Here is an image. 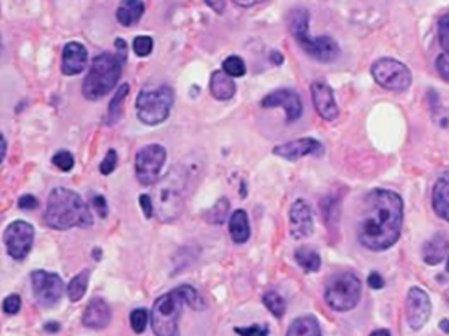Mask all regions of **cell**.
Segmentation results:
<instances>
[{
    "mask_svg": "<svg viewBox=\"0 0 449 336\" xmlns=\"http://www.w3.org/2000/svg\"><path fill=\"white\" fill-rule=\"evenodd\" d=\"M404 220V204L398 192L373 189L363 199L357 224V238L373 253L390 249L398 243Z\"/></svg>",
    "mask_w": 449,
    "mask_h": 336,
    "instance_id": "cell-1",
    "label": "cell"
},
{
    "mask_svg": "<svg viewBox=\"0 0 449 336\" xmlns=\"http://www.w3.org/2000/svg\"><path fill=\"white\" fill-rule=\"evenodd\" d=\"M183 306L192 309H205V302L195 288L181 285L172 291L165 293L154 301L151 310V328L156 336H181L178 320H181Z\"/></svg>",
    "mask_w": 449,
    "mask_h": 336,
    "instance_id": "cell-2",
    "label": "cell"
},
{
    "mask_svg": "<svg viewBox=\"0 0 449 336\" xmlns=\"http://www.w3.org/2000/svg\"><path fill=\"white\" fill-rule=\"evenodd\" d=\"M46 225L52 230L89 228L93 215L80 194L67 188L52 189L44 212Z\"/></svg>",
    "mask_w": 449,
    "mask_h": 336,
    "instance_id": "cell-3",
    "label": "cell"
},
{
    "mask_svg": "<svg viewBox=\"0 0 449 336\" xmlns=\"http://www.w3.org/2000/svg\"><path fill=\"white\" fill-rule=\"evenodd\" d=\"M309 21L310 15L309 12L304 8L291 12L289 18H287V25H289L291 34L295 37L297 44H299L306 55H310L311 59L323 61V63H329L334 61L339 57L338 42L331 39L329 36H309Z\"/></svg>",
    "mask_w": 449,
    "mask_h": 336,
    "instance_id": "cell-4",
    "label": "cell"
},
{
    "mask_svg": "<svg viewBox=\"0 0 449 336\" xmlns=\"http://www.w3.org/2000/svg\"><path fill=\"white\" fill-rule=\"evenodd\" d=\"M183 191H185V177L183 170L176 167L156 184L154 192V214L161 221L169 224L176 221L183 212Z\"/></svg>",
    "mask_w": 449,
    "mask_h": 336,
    "instance_id": "cell-5",
    "label": "cell"
},
{
    "mask_svg": "<svg viewBox=\"0 0 449 336\" xmlns=\"http://www.w3.org/2000/svg\"><path fill=\"white\" fill-rule=\"evenodd\" d=\"M122 75V61L117 55L99 54L94 57L91 68L84 78L82 91L84 99L98 101L114 91Z\"/></svg>",
    "mask_w": 449,
    "mask_h": 336,
    "instance_id": "cell-6",
    "label": "cell"
},
{
    "mask_svg": "<svg viewBox=\"0 0 449 336\" xmlns=\"http://www.w3.org/2000/svg\"><path fill=\"white\" fill-rule=\"evenodd\" d=\"M174 106V92L171 88L161 86L151 91H141L136 97V117L148 126L161 125L171 115Z\"/></svg>",
    "mask_w": 449,
    "mask_h": 336,
    "instance_id": "cell-7",
    "label": "cell"
},
{
    "mask_svg": "<svg viewBox=\"0 0 449 336\" xmlns=\"http://www.w3.org/2000/svg\"><path fill=\"white\" fill-rule=\"evenodd\" d=\"M362 283L357 275L344 272L334 275L324 288V301L336 312H349L358 304Z\"/></svg>",
    "mask_w": 449,
    "mask_h": 336,
    "instance_id": "cell-8",
    "label": "cell"
},
{
    "mask_svg": "<svg viewBox=\"0 0 449 336\" xmlns=\"http://www.w3.org/2000/svg\"><path fill=\"white\" fill-rule=\"evenodd\" d=\"M372 77L381 88L392 92L407 91L412 83V73L403 61L380 59L372 65Z\"/></svg>",
    "mask_w": 449,
    "mask_h": 336,
    "instance_id": "cell-9",
    "label": "cell"
},
{
    "mask_svg": "<svg viewBox=\"0 0 449 336\" xmlns=\"http://www.w3.org/2000/svg\"><path fill=\"white\" fill-rule=\"evenodd\" d=\"M167 152L161 144L143 146L135 157V173L143 186H151L158 183L161 170H163Z\"/></svg>",
    "mask_w": 449,
    "mask_h": 336,
    "instance_id": "cell-10",
    "label": "cell"
},
{
    "mask_svg": "<svg viewBox=\"0 0 449 336\" xmlns=\"http://www.w3.org/2000/svg\"><path fill=\"white\" fill-rule=\"evenodd\" d=\"M33 243H35V226L25 220L12 221L3 231V244L12 259H26L31 253Z\"/></svg>",
    "mask_w": 449,
    "mask_h": 336,
    "instance_id": "cell-11",
    "label": "cell"
},
{
    "mask_svg": "<svg viewBox=\"0 0 449 336\" xmlns=\"http://www.w3.org/2000/svg\"><path fill=\"white\" fill-rule=\"evenodd\" d=\"M33 295H35L37 304L42 307H54L64 296V281L57 273L35 270L31 273Z\"/></svg>",
    "mask_w": 449,
    "mask_h": 336,
    "instance_id": "cell-12",
    "label": "cell"
},
{
    "mask_svg": "<svg viewBox=\"0 0 449 336\" xmlns=\"http://www.w3.org/2000/svg\"><path fill=\"white\" fill-rule=\"evenodd\" d=\"M263 108H282L287 115V123L299 120L304 112V103L299 94L292 89H276V91L266 94L259 102Z\"/></svg>",
    "mask_w": 449,
    "mask_h": 336,
    "instance_id": "cell-13",
    "label": "cell"
},
{
    "mask_svg": "<svg viewBox=\"0 0 449 336\" xmlns=\"http://www.w3.org/2000/svg\"><path fill=\"white\" fill-rule=\"evenodd\" d=\"M430 315H432V302H430L427 293L417 286L410 288L407 293V299H405V317H407V324L410 328H423Z\"/></svg>",
    "mask_w": 449,
    "mask_h": 336,
    "instance_id": "cell-14",
    "label": "cell"
},
{
    "mask_svg": "<svg viewBox=\"0 0 449 336\" xmlns=\"http://www.w3.org/2000/svg\"><path fill=\"white\" fill-rule=\"evenodd\" d=\"M315 224L313 214H311L310 206L306 204L304 199H299L292 204L289 210V231L291 236L297 241L306 239L309 236L313 235Z\"/></svg>",
    "mask_w": 449,
    "mask_h": 336,
    "instance_id": "cell-15",
    "label": "cell"
},
{
    "mask_svg": "<svg viewBox=\"0 0 449 336\" xmlns=\"http://www.w3.org/2000/svg\"><path fill=\"white\" fill-rule=\"evenodd\" d=\"M323 152H324V148L321 146L320 141H316L313 138H299L273 148L274 155H277V157L281 159L291 160V162L304 159L306 155H320Z\"/></svg>",
    "mask_w": 449,
    "mask_h": 336,
    "instance_id": "cell-16",
    "label": "cell"
},
{
    "mask_svg": "<svg viewBox=\"0 0 449 336\" xmlns=\"http://www.w3.org/2000/svg\"><path fill=\"white\" fill-rule=\"evenodd\" d=\"M311 101H313L315 110L326 121H333L339 117V107L336 103L334 92L328 83L313 81L310 86Z\"/></svg>",
    "mask_w": 449,
    "mask_h": 336,
    "instance_id": "cell-17",
    "label": "cell"
},
{
    "mask_svg": "<svg viewBox=\"0 0 449 336\" xmlns=\"http://www.w3.org/2000/svg\"><path fill=\"white\" fill-rule=\"evenodd\" d=\"M112 320V312L111 307L102 297H93L91 301L88 302L86 309L83 312L82 324L86 326V328L91 330H102L111 324Z\"/></svg>",
    "mask_w": 449,
    "mask_h": 336,
    "instance_id": "cell-18",
    "label": "cell"
},
{
    "mask_svg": "<svg viewBox=\"0 0 449 336\" xmlns=\"http://www.w3.org/2000/svg\"><path fill=\"white\" fill-rule=\"evenodd\" d=\"M88 50L80 42H68L62 52V73L65 77H75L86 68Z\"/></svg>",
    "mask_w": 449,
    "mask_h": 336,
    "instance_id": "cell-19",
    "label": "cell"
},
{
    "mask_svg": "<svg viewBox=\"0 0 449 336\" xmlns=\"http://www.w3.org/2000/svg\"><path fill=\"white\" fill-rule=\"evenodd\" d=\"M210 92L216 101H230L237 92V84L224 70H216L210 79Z\"/></svg>",
    "mask_w": 449,
    "mask_h": 336,
    "instance_id": "cell-20",
    "label": "cell"
},
{
    "mask_svg": "<svg viewBox=\"0 0 449 336\" xmlns=\"http://www.w3.org/2000/svg\"><path fill=\"white\" fill-rule=\"evenodd\" d=\"M433 209L439 219L449 221V170L439 175L434 183Z\"/></svg>",
    "mask_w": 449,
    "mask_h": 336,
    "instance_id": "cell-21",
    "label": "cell"
},
{
    "mask_svg": "<svg viewBox=\"0 0 449 336\" xmlns=\"http://www.w3.org/2000/svg\"><path fill=\"white\" fill-rule=\"evenodd\" d=\"M438 39L443 52L437 59V70L441 75V78L449 81V13L439 18L438 23Z\"/></svg>",
    "mask_w": 449,
    "mask_h": 336,
    "instance_id": "cell-22",
    "label": "cell"
},
{
    "mask_svg": "<svg viewBox=\"0 0 449 336\" xmlns=\"http://www.w3.org/2000/svg\"><path fill=\"white\" fill-rule=\"evenodd\" d=\"M448 249H449V241L446 236L441 233L432 236V238L423 244V249H422L423 262L428 265H438L439 262H443V260L446 259Z\"/></svg>",
    "mask_w": 449,
    "mask_h": 336,
    "instance_id": "cell-23",
    "label": "cell"
},
{
    "mask_svg": "<svg viewBox=\"0 0 449 336\" xmlns=\"http://www.w3.org/2000/svg\"><path fill=\"white\" fill-rule=\"evenodd\" d=\"M145 13V3L141 0H122L117 7L116 17L122 26L130 28L141 20Z\"/></svg>",
    "mask_w": 449,
    "mask_h": 336,
    "instance_id": "cell-24",
    "label": "cell"
},
{
    "mask_svg": "<svg viewBox=\"0 0 449 336\" xmlns=\"http://www.w3.org/2000/svg\"><path fill=\"white\" fill-rule=\"evenodd\" d=\"M229 233L235 244H245L250 239L252 228H250L248 215L244 209H237L229 219Z\"/></svg>",
    "mask_w": 449,
    "mask_h": 336,
    "instance_id": "cell-25",
    "label": "cell"
},
{
    "mask_svg": "<svg viewBox=\"0 0 449 336\" xmlns=\"http://www.w3.org/2000/svg\"><path fill=\"white\" fill-rule=\"evenodd\" d=\"M286 336H323L320 322L313 315H304L289 325Z\"/></svg>",
    "mask_w": 449,
    "mask_h": 336,
    "instance_id": "cell-26",
    "label": "cell"
},
{
    "mask_svg": "<svg viewBox=\"0 0 449 336\" xmlns=\"http://www.w3.org/2000/svg\"><path fill=\"white\" fill-rule=\"evenodd\" d=\"M294 257L295 262L304 268L305 273H315L320 270L321 257L316 250L306 248V246H300L299 249H295Z\"/></svg>",
    "mask_w": 449,
    "mask_h": 336,
    "instance_id": "cell-27",
    "label": "cell"
},
{
    "mask_svg": "<svg viewBox=\"0 0 449 336\" xmlns=\"http://www.w3.org/2000/svg\"><path fill=\"white\" fill-rule=\"evenodd\" d=\"M89 277H91V272H89L88 268H84V270H82L78 275H75L72 280H70V283L67 285V296L70 301L72 302L82 301V297L86 295Z\"/></svg>",
    "mask_w": 449,
    "mask_h": 336,
    "instance_id": "cell-28",
    "label": "cell"
},
{
    "mask_svg": "<svg viewBox=\"0 0 449 336\" xmlns=\"http://www.w3.org/2000/svg\"><path fill=\"white\" fill-rule=\"evenodd\" d=\"M129 91H130V86L127 83H124V84H122V86L117 88L116 96L112 97L111 103H109L107 118H106L107 125H112V123L119 121V118L122 115V102H124V99L127 96H129Z\"/></svg>",
    "mask_w": 449,
    "mask_h": 336,
    "instance_id": "cell-29",
    "label": "cell"
},
{
    "mask_svg": "<svg viewBox=\"0 0 449 336\" xmlns=\"http://www.w3.org/2000/svg\"><path fill=\"white\" fill-rule=\"evenodd\" d=\"M229 209H230V204H229L228 197H221V199H217L214 206L210 207V209L205 212V219L208 224H211V225H221V224H224L226 219H228Z\"/></svg>",
    "mask_w": 449,
    "mask_h": 336,
    "instance_id": "cell-30",
    "label": "cell"
},
{
    "mask_svg": "<svg viewBox=\"0 0 449 336\" xmlns=\"http://www.w3.org/2000/svg\"><path fill=\"white\" fill-rule=\"evenodd\" d=\"M263 304L276 319H281L286 314V301L279 293L268 291L263 296Z\"/></svg>",
    "mask_w": 449,
    "mask_h": 336,
    "instance_id": "cell-31",
    "label": "cell"
},
{
    "mask_svg": "<svg viewBox=\"0 0 449 336\" xmlns=\"http://www.w3.org/2000/svg\"><path fill=\"white\" fill-rule=\"evenodd\" d=\"M222 70L232 78H242L245 73H247V66H245V61L237 55H230L222 61Z\"/></svg>",
    "mask_w": 449,
    "mask_h": 336,
    "instance_id": "cell-32",
    "label": "cell"
},
{
    "mask_svg": "<svg viewBox=\"0 0 449 336\" xmlns=\"http://www.w3.org/2000/svg\"><path fill=\"white\" fill-rule=\"evenodd\" d=\"M52 164L59 170H62V172H70L75 167V159L68 150H59V152L52 155Z\"/></svg>",
    "mask_w": 449,
    "mask_h": 336,
    "instance_id": "cell-33",
    "label": "cell"
},
{
    "mask_svg": "<svg viewBox=\"0 0 449 336\" xmlns=\"http://www.w3.org/2000/svg\"><path fill=\"white\" fill-rule=\"evenodd\" d=\"M148 310L146 309H135L130 314V325L136 335H141L148 325Z\"/></svg>",
    "mask_w": 449,
    "mask_h": 336,
    "instance_id": "cell-34",
    "label": "cell"
},
{
    "mask_svg": "<svg viewBox=\"0 0 449 336\" xmlns=\"http://www.w3.org/2000/svg\"><path fill=\"white\" fill-rule=\"evenodd\" d=\"M153 46H154L153 37H149V36L135 37L134 44H131V47H134V52L138 57H148L151 52H153Z\"/></svg>",
    "mask_w": 449,
    "mask_h": 336,
    "instance_id": "cell-35",
    "label": "cell"
},
{
    "mask_svg": "<svg viewBox=\"0 0 449 336\" xmlns=\"http://www.w3.org/2000/svg\"><path fill=\"white\" fill-rule=\"evenodd\" d=\"M117 152L114 149H109L107 154L104 155V160L99 165V172L102 175H111L117 168Z\"/></svg>",
    "mask_w": 449,
    "mask_h": 336,
    "instance_id": "cell-36",
    "label": "cell"
},
{
    "mask_svg": "<svg viewBox=\"0 0 449 336\" xmlns=\"http://www.w3.org/2000/svg\"><path fill=\"white\" fill-rule=\"evenodd\" d=\"M239 336H269V330L266 325H250V326H237L234 330Z\"/></svg>",
    "mask_w": 449,
    "mask_h": 336,
    "instance_id": "cell-37",
    "label": "cell"
},
{
    "mask_svg": "<svg viewBox=\"0 0 449 336\" xmlns=\"http://www.w3.org/2000/svg\"><path fill=\"white\" fill-rule=\"evenodd\" d=\"M2 309L7 315H17L21 309V299L18 295H8L2 302Z\"/></svg>",
    "mask_w": 449,
    "mask_h": 336,
    "instance_id": "cell-38",
    "label": "cell"
},
{
    "mask_svg": "<svg viewBox=\"0 0 449 336\" xmlns=\"http://www.w3.org/2000/svg\"><path fill=\"white\" fill-rule=\"evenodd\" d=\"M89 204L94 210L98 212V215L101 217V219H106L107 217V201L106 197L101 196V194H94L91 197V201H89Z\"/></svg>",
    "mask_w": 449,
    "mask_h": 336,
    "instance_id": "cell-39",
    "label": "cell"
},
{
    "mask_svg": "<svg viewBox=\"0 0 449 336\" xmlns=\"http://www.w3.org/2000/svg\"><path fill=\"white\" fill-rule=\"evenodd\" d=\"M138 201H140V207H141V212H143V215L146 217V219H153V215H154V202H153V199H151L148 194H141V196L138 197Z\"/></svg>",
    "mask_w": 449,
    "mask_h": 336,
    "instance_id": "cell-40",
    "label": "cell"
},
{
    "mask_svg": "<svg viewBox=\"0 0 449 336\" xmlns=\"http://www.w3.org/2000/svg\"><path fill=\"white\" fill-rule=\"evenodd\" d=\"M433 120L439 128L449 130V108H437L433 113Z\"/></svg>",
    "mask_w": 449,
    "mask_h": 336,
    "instance_id": "cell-41",
    "label": "cell"
},
{
    "mask_svg": "<svg viewBox=\"0 0 449 336\" xmlns=\"http://www.w3.org/2000/svg\"><path fill=\"white\" fill-rule=\"evenodd\" d=\"M39 206V201H37L36 196H33V194H23V196L18 199V207L23 210H33L36 209V207Z\"/></svg>",
    "mask_w": 449,
    "mask_h": 336,
    "instance_id": "cell-42",
    "label": "cell"
},
{
    "mask_svg": "<svg viewBox=\"0 0 449 336\" xmlns=\"http://www.w3.org/2000/svg\"><path fill=\"white\" fill-rule=\"evenodd\" d=\"M368 286L372 290H381L385 286V280H383V277L378 272H372L370 277H368Z\"/></svg>",
    "mask_w": 449,
    "mask_h": 336,
    "instance_id": "cell-43",
    "label": "cell"
},
{
    "mask_svg": "<svg viewBox=\"0 0 449 336\" xmlns=\"http://www.w3.org/2000/svg\"><path fill=\"white\" fill-rule=\"evenodd\" d=\"M116 49H117V57H119L122 63H125V61H127V50H129V46H127V42L124 39H120V37H117V39H116Z\"/></svg>",
    "mask_w": 449,
    "mask_h": 336,
    "instance_id": "cell-44",
    "label": "cell"
},
{
    "mask_svg": "<svg viewBox=\"0 0 449 336\" xmlns=\"http://www.w3.org/2000/svg\"><path fill=\"white\" fill-rule=\"evenodd\" d=\"M206 6L212 8L216 13H222L226 10V0H205Z\"/></svg>",
    "mask_w": 449,
    "mask_h": 336,
    "instance_id": "cell-45",
    "label": "cell"
},
{
    "mask_svg": "<svg viewBox=\"0 0 449 336\" xmlns=\"http://www.w3.org/2000/svg\"><path fill=\"white\" fill-rule=\"evenodd\" d=\"M235 3H237L239 7H244V8H250L253 6H257V3L263 2V0H234Z\"/></svg>",
    "mask_w": 449,
    "mask_h": 336,
    "instance_id": "cell-46",
    "label": "cell"
},
{
    "mask_svg": "<svg viewBox=\"0 0 449 336\" xmlns=\"http://www.w3.org/2000/svg\"><path fill=\"white\" fill-rule=\"evenodd\" d=\"M269 59H271V61H273L274 65H282V55L279 54L277 50H274L273 54H271V57H269Z\"/></svg>",
    "mask_w": 449,
    "mask_h": 336,
    "instance_id": "cell-47",
    "label": "cell"
},
{
    "mask_svg": "<svg viewBox=\"0 0 449 336\" xmlns=\"http://www.w3.org/2000/svg\"><path fill=\"white\" fill-rule=\"evenodd\" d=\"M439 328H441L443 333L449 335V320L448 319H443L441 322H439Z\"/></svg>",
    "mask_w": 449,
    "mask_h": 336,
    "instance_id": "cell-48",
    "label": "cell"
},
{
    "mask_svg": "<svg viewBox=\"0 0 449 336\" xmlns=\"http://www.w3.org/2000/svg\"><path fill=\"white\" fill-rule=\"evenodd\" d=\"M59 328H60V326H59L57 322H49V324L46 325V331H54V333H55V331H59Z\"/></svg>",
    "mask_w": 449,
    "mask_h": 336,
    "instance_id": "cell-49",
    "label": "cell"
},
{
    "mask_svg": "<svg viewBox=\"0 0 449 336\" xmlns=\"http://www.w3.org/2000/svg\"><path fill=\"white\" fill-rule=\"evenodd\" d=\"M370 336H391V331H390V330H385V328H381V330H375Z\"/></svg>",
    "mask_w": 449,
    "mask_h": 336,
    "instance_id": "cell-50",
    "label": "cell"
},
{
    "mask_svg": "<svg viewBox=\"0 0 449 336\" xmlns=\"http://www.w3.org/2000/svg\"><path fill=\"white\" fill-rule=\"evenodd\" d=\"M6 155H7V141H6V136H2V157H0V162L6 160Z\"/></svg>",
    "mask_w": 449,
    "mask_h": 336,
    "instance_id": "cell-51",
    "label": "cell"
},
{
    "mask_svg": "<svg viewBox=\"0 0 449 336\" xmlns=\"http://www.w3.org/2000/svg\"><path fill=\"white\" fill-rule=\"evenodd\" d=\"M444 301H446V304L449 306V290L444 291Z\"/></svg>",
    "mask_w": 449,
    "mask_h": 336,
    "instance_id": "cell-52",
    "label": "cell"
},
{
    "mask_svg": "<svg viewBox=\"0 0 449 336\" xmlns=\"http://www.w3.org/2000/svg\"><path fill=\"white\" fill-rule=\"evenodd\" d=\"M446 272L449 273V257H448V262H446Z\"/></svg>",
    "mask_w": 449,
    "mask_h": 336,
    "instance_id": "cell-53",
    "label": "cell"
}]
</instances>
